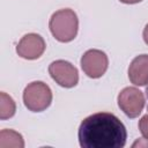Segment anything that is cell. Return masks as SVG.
<instances>
[{
  "instance_id": "ba28073f",
  "label": "cell",
  "mask_w": 148,
  "mask_h": 148,
  "mask_svg": "<svg viewBox=\"0 0 148 148\" xmlns=\"http://www.w3.org/2000/svg\"><path fill=\"white\" fill-rule=\"evenodd\" d=\"M128 79L135 86L148 84V54L135 57L128 67Z\"/></svg>"
},
{
  "instance_id": "3957f363",
  "label": "cell",
  "mask_w": 148,
  "mask_h": 148,
  "mask_svg": "<svg viewBox=\"0 0 148 148\" xmlns=\"http://www.w3.org/2000/svg\"><path fill=\"white\" fill-rule=\"evenodd\" d=\"M52 102V91L50 87L42 81L29 83L23 91V103L29 111L42 112L46 110Z\"/></svg>"
},
{
  "instance_id": "8992f818",
  "label": "cell",
  "mask_w": 148,
  "mask_h": 148,
  "mask_svg": "<svg viewBox=\"0 0 148 148\" xmlns=\"http://www.w3.org/2000/svg\"><path fill=\"white\" fill-rule=\"evenodd\" d=\"M49 73L51 77L64 88H73L79 82L76 67L66 60H56L50 64Z\"/></svg>"
},
{
  "instance_id": "4fadbf2b",
  "label": "cell",
  "mask_w": 148,
  "mask_h": 148,
  "mask_svg": "<svg viewBox=\"0 0 148 148\" xmlns=\"http://www.w3.org/2000/svg\"><path fill=\"white\" fill-rule=\"evenodd\" d=\"M120 2L123 3H128V5H132V3H138V2H141L142 0H119Z\"/></svg>"
},
{
  "instance_id": "277c9868",
  "label": "cell",
  "mask_w": 148,
  "mask_h": 148,
  "mask_svg": "<svg viewBox=\"0 0 148 148\" xmlns=\"http://www.w3.org/2000/svg\"><path fill=\"white\" fill-rule=\"evenodd\" d=\"M118 106L128 118H136L143 110L145 96L135 87H126L118 95Z\"/></svg>"
},
{
  "instance_id": "6da1fadb",
  "label": "cell",
  "mask_w": 148,
  "mask_h": 148,
  "mask_svg": "<svg viewBox=\"0 0 148 148\" xmlns=\"http://www.w3.org/2000/svg\"><path fill=\"white\" fill-rule=\"evenodd\" d=\"M77 138L82 148H123L127 132L118 117L110 112H97L84 118Z\"/></svg>"
},
{
  "instance_id": "5b68a950",
  "label": "cell",
  "mask_w": 148,
  "mask_h": 148,
  "mask_svg": "<svg viewBox=\"0 0 148 148\" xmlns=\"http://www.w3.org/2000/svg\"><path fill=\"white\" fill-rule=\"evenodd\" d=\"M108 56L101 50H88L81 57V67L84 74L91 79L101 77L108 69Z\"/></svg>"
},
{
  "instance_id": "30bf717a",
  "label": "cell",
  "mask_w": 148,
  "mask_h": 148,
  "mask_svg": "<svg viewBox=\"0 0 148 148\" xmlns=\"http://www.w3.org/2000/svg\"><path fill=\"white\" fill-rule=\"evenodd\" d=\"M16 110L15 102L6 92H0V119L5 120L14 116Z\"/></svg>"
},
{
  "instance_id": "8fae6325",
  "label": "cell",
  "mask_w": 148,
  "mask_h": 148,
  "mask_svg": "<svg viewBox=\"0 0 148 148\" xmlns=\"http://www.w3.org/2000/svg\"><path fill=\"white\" fill-rule=\"evenodd\" d=\"M139 130H140L142 136L148 141V113H146L139 120Z\"/></svg>"
},
{
  "instance_id": "52a82bcc",
  "label": "cell",
  "mask_w": 148,
  "mask_h": 148,
  "mask_svg": "<svg viewBox=\"0 0 148 148\" xmlns=\"http://www.w3.org/2000/svg\"><path fill=\"white\" fill-rule=\"evenodd\" d=\"M45 42L42 36L37 34L24 35L16 46V52L21 58L28 60L38 59L45 51Z\"/></svg>"
},
{
  "instance_id": "7c38bea8",
  "label": "cell",
  "mask_w": 148,
  "mask_h": 148,
  "mask_svg": "<svg viewBox=\"0 0 148 148\" xmlns=\"http://www.w3.org/2000/svg\"><path fill=\"white\" fill-rule=\"evenodd\" d=\"M142 37H143V40L145 43L148 45V23L146 24L145 29H143V32H142Z\"/></svg>"
},
{
  "instance_id": "5bb4252c",
  "label": "cell",
  "mask_w": 148,
  "mask_h": 148,
  "mask_svg": "<svg viewBox=\"0 0 148 148\" xmlns=\"http://www.w3.org/2000/svg\"><path fill=\"white\" fill-rule=\"evenodd\" d=\"M146 98H147V109H148V86L146 87Z\"/></svg>"
},
{
  "instance_id": "9c48e42d",
  "label": "cell",
  "mask_w": 148,
  "mask_h": 148,
  "mask_svg": "<svg viewBox=\"0 0 148 148\" xmlns=\"http://www.w3.org/2000/svg\"><path fill=\"white\" fill-rule=\"evenodd\" d=\"M24 141L20 133L13 130H2L0 132V148H23Z\"/></svg>"
},
{
  "instance_id": "7a4b0ae2",
  "label": "cell",
  "mask_w": 148,
  "mask_h": 148,
  "mask_svg": "<svg viewBox=\"0 0 148 148\" xmlns=\"http://www.w3.org/2000/svg\"><path fill=\"white\" fill-rule=\"evenodd\" d=\"M49 28L57 40L68 43L77 35L79 20L74 10L69 8L60 9L52 14L49 22Z\"/></svg>"
}]
</instances>
